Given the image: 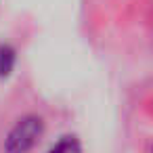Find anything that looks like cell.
I'll return each instance as SVG.
<instances>
[{
	"instance_id": "1",
	"label": "cell",
	"mask_w": 153,
	"mask_h": 153,
	"mask_svg": "<svg viewBox=\"0 0 153 153\" xmlns=\"http://www.w3.org/2000/svg\"><path fill=\"white\" fill-rule=\"evenodd\" d=\"M44 132V120L40 115H23L4 138V153H30Z\"/></svg>"
},
{
	"instance_id": "2",
	"label": "cell",
	"mask_w": 153,
	"mask_h": 153,
	"mask_svg": "<svg viewBox=\"0 0 153 153\" xmlns=\"http://www.w3.org/2000/svg\"><path fill=\"white\" fill-rule=\"evenodd\" d=\"M17 53L11 44H0V78H9L15 69Z\"/></svg>"
},
{
	"instance_id": "3",
	"label": "cell",
	"mask_w": 153,
	"mask_h": 153,
	"mask_svg": "<svg viewBox=\"0 0 153 153\" xmlns=\"http://www.w3.org/2000/svg\"><path fill=\"white\" fill-rule=\"evenodd\" d=\"M48 153H80V143L74 136H63Z\"/></svg>"
}]
</instances>
